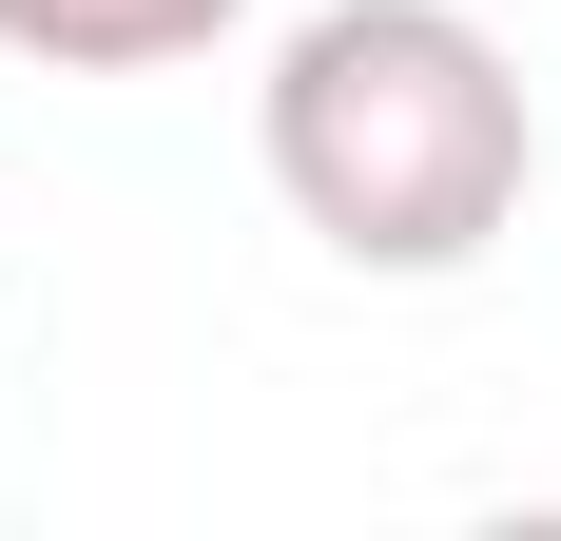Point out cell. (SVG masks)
<instances>
[{"label": "cell", "instance_id": "obj_1", "mask_svg": "<svg viewBox=\"0 0 561 541\" xmlns=\"http://www.w3.org/2000/svg\"><path fill=\"white\" fill-rule=\"evenodd\" d=\"M252 156H272L310 252L465 270L542 194V116H523V58L465 0H310L272 39V78H252Z\"/></svg>", "mask_w": 561, "mask_h": 541}, {"label": "cell", "instance_id": "obj_2", "mask_svg": "<svg viewBox=\"0 0 561 541\" xmlns=\"http://www.w3.org/2000/svg\"><path fill=\"white\" fill-rule=\"evenodd\" d=\"M252 0H0V58L39 78H156V58H214Z\"/></svg>", "mask_w": 561, "mask_h": 541}]
</instances>
